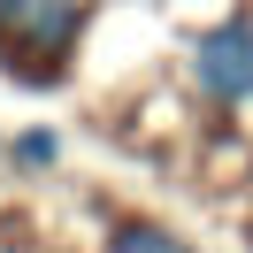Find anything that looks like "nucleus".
Wrapping results in <instances>:
<instances>
[{
	"mask_svg": "<svg viewBox=\"0 0 253 253\" xmlns=\"http://www.w3.org/2000/svg\"><path fill=\"white\" fill-rule=\"evenodd\" d=\"M192 69L215 100H253V23H222L192 46Z\"/></svg>",
	"mask_w": 253,
	"mask_h": 253,
	"instance_id": "obj_1",
	"label": "nucleus"
},
{
	"mask_svg": "<svg viewBox=\"0 0 253 253\" xmlns=\"http://www.w3.org/2000/svg\"><path fill=\"white\" fill-rule=\"evenodd\" d=\"M69 31H77V0H23L16 8V39L39 46V54L69 46Z\"/></svg>",
	"mask_w": 253,
	"mask_h": 253,
	"instance_id": "obj_2",
	"label": "nucleus"
},
{
	"mask_svg": "<svg viewBox=\"0 0 253 253\" xmlns=\"http://www.w3.org/2000/svg\"><path fill=\"white\" fill-rule=\"evenodd\" d=\"M108 253H184L169 230H154V222H130V230H115L108 238Z\"/></svg>",
	"mask_w": 253,
	"mask_h": 253,
	"instance_id": "obj_3",
	"label": "nucleus"
},
{
	"mask_svg": "<svg viewBox=\"0 0 253 253\" xmlns=\"http://www.w3.org/2000/svg\"><path fill=\"white\" fill-rule=\"evenodd\" d=\"M16 8H23V0H0V31H16Z\"/></svg>",
	"mask_w": 253,
	"mask_h": 253,
	"instance_id": "obj_4",
	"label": "nucleus"
}]
</instances>
